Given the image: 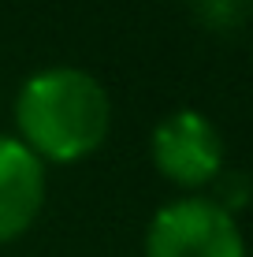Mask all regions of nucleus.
Returning a JSON list of instances; mask_svg holds the SVG:
<instances>
[{
	"instance_id": "nucleus-1",
	"label": "nucleus",
	"mask_w": 253,
	"mask_h": 257,
	"mask_svg": "<svg viewBox=\"0 0 253 257\" xmlns=\"http://www.w3.org/2000/svg\"><path fill=\"white\" fill-rule=\"evenodd\" d=\"M108 123V93L82 67H45L26 78L15 97L19 142L38 161H82L104 142Z\"/></svg>"
},
{
	"instance_id": "nucleus-2",
	"label": "nucleus",
	"mask_w": 253,
	"mask_h": 257,
	"mask_svg": "<svg viewBox=\"0 0 253 257\" xmlns=\"http://www.w3.org/2000/svg\"><path fill=\"white\" fill-rule=\"evenodd\" d=\"M145 257H246L231 209L216 198H179L153 216Z\"/></svg>"
},
{
	"instance_id": "nucleus-3",
	"label": "nucleus",
	"mask_w": 253,
	"mask_h": 257,
	"mask_svg": "<svg viewBox=\"0 0 253 257\" xmlns=\"http://www.w3.org/2000/svg\"><path fill=\"white\" fill-rule=\"evenodd\" d=\"M153 164L175 187L197 190L220 175L223 168V138L216 123L197 108H179L153 131Z\"/></svg>"
},
{
	"instance_id": "nucleus-4",
	"label": "nucleus",
	"mask_w": 253,
	"mask_h": 257,
	"mask_svg": "<svg viewBox=\"0 0 253 257\" xmlns=\"http://www.w3.org/2000/svg\"><path fill=\"white\" fill-rule=\"evenodd\" d=\"M45 201V164L19 138L0 135V246L19 238Z\"/></svg>"
},
{
	"instance_id": "nucleus-5",
	"label": "nucleus",
	"mask_w": 253,
	"mask_h": 257,
	"mask_svg": "<svg viewBox=\"0 0 253 257\" xmlns=\"http://www.w3.org/2000/svg\"><path fill=\"white\" fill-rule=\"evenodd\" d=\"M190 8L212 30H234L253 15V0H190Z\"/></svg>"
}]
</instances>
